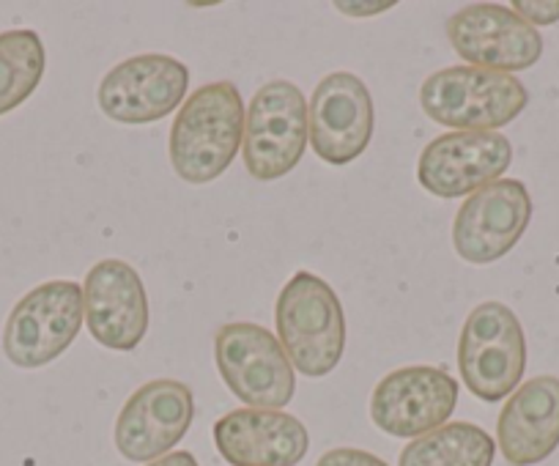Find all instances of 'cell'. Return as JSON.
<instances>
[{
	"mask_svg": "<svg viewBox=\"0 0 559 466\" xmlns=\"http://www.w3.org/2000/svg\"><path fill=\"white\" fill-rule=\"evenodd\" d=\"M190 69L174 56L146 52L112 67L96 91L99 110L116 124L143 127L185 105Z\"/></svg>",
	"mask_w": 559,
	"mask_h": 466,
	"instance_id": "ba28073f",
	"label": "cell"
},
{
	"mask_svg": "<svg viewBox=\"0 0 559 466\" xmlns=\"http://www.w3.org/2000/svg\"><path fill=\"white\" fill-rule=\"evenodd\" d=\"M316 466H390L386 461H381L379 455L368 453V450L357 447H335L330 453H324Z\"/></svg>",
	"mask_w": 559,
	"mask_h": 466,
	"instance_id": "44dd1931",
	"label": "cell"
},
{
	"mask_svg": "<svg viewBox=\"0 0 559 466\" xmlns=\"http://www.w3.org/2000/svg\"><path fill=\"white\" fill-rule=\"evenodd\" d=\"M453 50L469 67L491 72H524L543 56V36L513 9L499 3H472L448 23Z\"/></svg>",
	"mask_w": 559,
	"mask_h": 466,
	"instance_id": "5bb4252c",
	"label": "cell"
},
{
	"mask_svg": "<svg viewBox=\"0 0 559 466\" xmlns=\"http://www.w3.org/2000/svg\"><path fill=\"white\" fill-rule=\"evenodd\" d=\"M530 94L513 74L477 67L433 72L419 88V105L433 124L453 132H497L524 112Z\"/></svg>",
	"mask_w": 559,
	"mask_h": 466,
	"instance_id": "3957f363",
	"label": "cell"
},
{
	"mask_svg": "<svg viewBox=\"0 0 559 466\" xmlns=\"http://www.w3.org/2000/svg\"><path fill=\"white\" fill-rule=\"evenodd\" d=\"M214 444L230 466H297L310 450V433L288 411L236 409L214 422Z\"/></svg>",
	"mask_w": 559,
	"mask_h": 466,
	"instance_id": "2e32d148",
	"label": "cell"
},
{
	"mask_svg": "<svg viewBox=\"0 0 559 466\" xmlns=\"http://www.w3.org/2000/svg\"><path fill=\"white\" fill-rule=\"evenodd\" d=\"M497 442L475 422H448L401 450L397 466H491Z\"/></svg>",
	"mask_w": 559,
	"mask_h": 466,
	"instance_id": "ac0fdd59",
	"label": "cell"
},
{
	"mask_svg": "<svg viewBox=\"0 0 559 466\" xmlns=\"http://www.w3.org/2000/svg\"><path fill=\"white\" fill-rule=\"evenodd\" d=\"M280 346L302 377L335 371L346 351V313L332 286L313 272H297L274 304Z\"/></svg>",
	"mask_w": 559,
	"mask_h": 466,
	"instance_id": "7a4b0ae2",
	"label": "cell"
},
{
	"mask_svg": "<svg viewBox=\"0 0 559 466\" xmlns=\"http://www.w3.org/2000/svg\"><path fill=\"white\" fill-rule=\"evenodd\" d=\"M461 382L486 404L508 398L521 387L526 371V337L508 304H477L464 321L459 340Z\"/></svg>",
	"mask_w": 559,
	"mask_h": 466,
	"instance_id": "277c9868",
	"label": "cell"
},
{
	"mask_svg": "<svg viewBox=\"0 0 559 466\" xmlns=\"http://www.w3.org/2000/svg\"><path fill=\"white\" fill-rule=\"evenodd\" d=\"M499 453L513 466H535L559 447V379L535 377L508 398L497 420Z\"/></svg>",
	"mask_w": 559,
	"mask_h": 466,
	"instance_id": "e0dca14e",
	"label": "cell"
},
{
	"mask_svg": "<svg viewBox=\"0 0 559 466\" xmlns=\"http://www.w3.org/2000/svg\"><path fill=\"white\" fill-rule=\"evenodd\" d=\"M395 7L392 0H381V3H335L337 12L348 14V17H376L381 12H390Z\"/></svg>",
	"mask_w": 559,
	"mask_h": 466,
	"instance_id": "7402d4cb",
	"label": "cell"
},
{
	"mask_svg": "<svg viewBox=\"0 0 559 466\" xmlns=\"http://www.w3.org/2000/svg\"><path fill=\"white\" fill-rule=\"evenodd\" d=\"M308 99L292 80H272L250 99L241 157L252 179L274 181L292 174L308 152Z\"/></svg>",
	"mask_w": 559,
	"mask_h": 466,
	"instance_id": "8992f818",
	"label": "cell"
},
{
	"mask_svg": "<svg viewBox=\"0 0 559 466\" xmlns=\"http://www.w3.org/2000/svg\"><path fill=\"white\" fill-rule=\"evenodd\" d=\"M85 321L83 286L50 280L25 294L3 326V355L17 368H45L67 351Z\"/></svg>",
	"mask_w": 559,
	"mask_h": 466,
	"instance_id": "52a82bcc",
	"label": "cell"
},
{
	"mask_svg": "<svg viewBox=\"0 0 559 466\" xmlns=\"http://www.w3.org/2000/svg\"><path fill=\"white\" fill-rule=\"evenodd\" d=\"M510 9L524 23H530L532 28L535 25H554L559 20V0H546V3H537V0H515Z\"/></svg>",
	"mask_w": 559,
	"mask_h": 466,
	"instance_id": "ffe728a7",
	"label": "cell"
},
{
	"mask_svg": "<svg viewBox=\"0 0 559 466\" xmlns=\"http://www.w3.org/2000/svg\"><path fill=\"white\" fill-rule=\"evenodd\" d=\"M85 326L99 346L132 351L148 332V294L134 266L105 259L91 266L83 283Z\"/></svg>",
	"mask_w": 559,
	"mask_h": 466,
	"instance_id": "9a60e30c",
	"label": "cell"
},
{
	"mask_svg": "<svg viewBox=\"0 0 559 466\" xmlns=\"http://www.w3.org/2000/svg\"><path fill=\"white\" fill-rule=\"evenodd\" d=\"M195 398L185 382L154 379L134 390L116 420L118 453L134 464L168 455L190 431Z\"/></svg>",
	"mask_w": 559,
	"mask_h": 466,
	"instance_id": "4fadbf2b",
	"label": "cell"
},
{
	"mask_svg": "<svg viewBox=\"0 0 559 466\" xmlns=\"http://www.w3.org/2000/svg\"><path fill=\"white\" fill-rule=\"evenodd\" d=\"M47 56L39 34L31 28L0 34V116L17 110L45 77Z\"/></svg>",
	"mask_w": 559,
	"mask_h": 466,
	"instance_id": "d6986e66",
	"label": "cell"
},
{
	"mask_svg": "<svg viewBox=\"0 0 559 466\" xmlns=\"http://www.w3.org/2000/svg\"><path fill=\"white\" fill-rule=\"evenodd\" d=\"M532 219V198L524 181L499 179L464 201L453 219L455 255L466 264L486 266L504 259Z\"/></svg>",
	"mask_w": 559,
	"mask_h": 466,
	"instance_id": "30bf717a",
	"label": "cell"
},
{
	"mask_svg": "<svg viewBox=\"0 0 559 466\" xmlns=\"http://www.w3.org/2000/svg\"><path fill=\"white\" fill-rule=\"evenodd\" d=\"M148 466H198V461H195V455L187 453V450H179V453H168V455H163V458L152 461Z\"/></svg>",
	"mask_w": 559,
	"mask_h": 466,
	"instance_id": "603a6c76",
	"label": "cell"
},
{
	"mask_svg": "<svg viewBox=\"0 0 559 466\" xmlns=\"http://www.w3.org/2000/svg\"><path fill=\"white\" fill-rule=\"evenodd\" d=\"M214 362L225 387L250 409L283 411L297 393L294 366L261 324L230 321L214 335Z\"/></svg>",
	"mask_w": 559,
	"mask_h": 466,
	"instance_id": "5b68a950",
	"label": "cell"
},
{
	"mask_svg": "<svg viewBox=\"0 0 559 466\" xmlns=\"http://www.w3.org/2000/svg\"><path fill=\"white\" fill-rule=\"evenodd\" d=\"M459 404V382L433 366H406L386 373L370 395V420L379 431L419 439L448 426Z\"/></svg>",
	"mask_w": 559,
	"mask_h": 466,
	"instance_id": "9c48e42d",
	"label": "cell"
},
{
	"mask_svg": "<svg viewBox=\"0 0 559 466\" xmlns=\"http://www.w3.org/2000/svg\"><path fill=\"white\" fill-rule=\"evenodd\" d=\"M373 96L352 72L326 74L308 101L310 146L335 168L362 157L373 138Z\"/></svg>",
	"mask_w": 559,
	"mask_h": 466,
	"instance_id": "8fae6325",
	"label": "cell"
},
{
	"mask_svg": "<svg viewBox=\"0 0 559 466\" xmlns=\"http://www.w3.org/2000/svg\"><path fill=\"white\" fill-rule=\"evenodd\" d=\"M245 101L230 80H217L192 91L168 138L170 165L179 179L190 184L219 179L245 141Z\"/></svg>",
	"mask_w": 559,
	"mask_h": 466,
	"instance_id": "6da1fadb",
	"label": "cell"
},
{
	"mask_svg": "<svg viewBox=\"0 0 559 466\" xmlns=\"http://www.w3.org/2000/svg\"><path fill=\"white\" fill-rule=\"evenodd\" d=\"M510 163L513 146L502 132H448L423 148L417 179L426 192L453 201L502 179Z\"/></svg>",
	"mask_w": 559,
	"mask_h": 466,
	"instance_id": "7c38bea8",
	"label": "cell"
}]
</instances>
